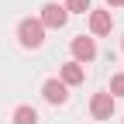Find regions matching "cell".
Returning <instances> with one entry per match:
<instances>
[{
	"label": "cell",
	"instance_id": "cell-1",
	"mask_svg": "<svg viewBox=\"0 0 124 124\" xmlns=\"http://www.w3.org/2000/svg\"><path fill=\"white\" fill-rule=\"evenodd\" d=\"M17 38H21L24 48H41V41H45L41 21H38V17H24V21L17 24Z\"/></svg>",
	"mask_w": 124,
	"mask_h": 124
},
{
	"label": "cell",
	"instance_id": "cell-2",
	"mask_svg": "<svg viewBox=\"0 0 124 124\" xmlns=\"http://www.w3.org/2000/svg\"><path fill=\"white\" fill-rule=\"evenodd\" d=\"M38 21H41V28H62V24L69 21V14H66V7H62V4H45Z\"/></svg>",
	"mask_w": 124,
	"mask_h": 124
},
{
	"label": "cell",
	"instance_id": "cell-3",
	"mask_svg": "<svg viewBox=\"0 0 124 124\" xmlns=\"http://www.w3.org/2000/svg\"><path fill=\"white\" fill-rule=\"evenodd\" d=\"M72 55H76V62H93L97 59V41L93 38H86V35H79V38H72Z\"/></svg>",
	"mask_w": 124,
	"mask_h": 124
},
{
	"label": "cell",
	"instance_id": "cell-4",
	"mask_svg": "<svg viewBox=\"0 0 124 124\" xmlns=\"http://www.w3.org/2000/svg\"><path fill=\"white\" fill-rule=\"evenodd\" d=\"M90 114L97 117V121L114 117V97H110V93H97V97L90 100Z\"/></svg>",
	"mask_w": 124,
	"mask_h": 124
},
{
	"label": "cell",
	"instance_id": "cell-5",
	"mask_svg": "<svg viewBox=\"0 0 124 124\" xmlns=\"http://www.w3.org/2000/svg\"><path fill=\"white\" fill-rule=\"evenodd\" d=\"M41 97L48 100V103H66V100H69V86L62 83V79H45Z\"/></svg>",
	"mask_w": 124,
	"mask_h": 124
},
{
	"label": "cell",
	"instance_id": "cell-6",
	"mask_svg": "<svg viewBox=\"0 0 124 124\" xmlns=\"http://www.w3.org/2000/svg\"><path fill=\"white\" fill-rule=\"evenodd\" d=\"M110 28H114L110 10H90V31H93V35H107Z\"/></svg>",
	"mask_w": 124,
	"mask_h": 124
},
{
	"label": "cell",
	"instance_id": "cell-7",
	"mask_svg": "<svg viewBox=\"0 0 124 124\" xmlns=\"http://www.w3.org/2000/svg\"><path fill=\"white\" fill-rule=\"evenodd\" d=\"M83 66H79V62H66V66H62V83H66V86H79L83 83Z\"/></svg>",
	"mask_w": 124,
	"mask_h": 124
},
{
	"label": "cell",
	"instance_id": "cell-8",
	"mask_svg": "<svg viewBox=\"0 0 124 124\" xmlns=\"http://www.w3.org/2000/svg\"><path fill=\"white\" fill-rule=\"evenodd\" d=\"M14 124H38V114H35V107H17L14 110Z\"/></svg>",
	"mask_w": 124,
	"mask_h": 124
},
{
	"label": "cell",
	"instance_id": "cell-9",
	"mask_svg": "<svg viewBox=\"0 0 124 124\" xmlns=\"http://www.w3.org/2000/svg\"><path fill=\"white\" fill-rule=\"evenodd\" d=\"M66 14H90V0H66Z\"/></svg>",
	"mask_w": 124,
	"mask_h": 124
},
{
	"label": "cell",
	"instance_id": "cell-10",
	"mask_svg": "<svg viewBox=\"0 0 124 124\" xmlns=\"http://www.w3.org/2000/svg\"><path fill=\"white\" fill-rule=\"evenodd\" d=\"M110 97H124V72L110 76Z\"/></svg>",
	"mask_w": 124,
	"mask_h": 124
},
{
	"label": "cell",
	"instance_id": "cell-11",
	"mask_svg": "<svg viewBox=\"0 0 124 124\" xmlns=\"http://www.w3.org/2000/svg\"><path fill=\"white\" fill-rule=\"evenodd\" d=\"M107 7H124V0H107Z\"/></svg>",
	"mask_w": 124,
	"mask_h": 124
},
{
	"label": "cell",
	"instance_id": "cell-12",
	"mask_svg": "<svg viewBox=\"0 0 124 124\" xmlns=\"http://www.w3.org/2000/svg\"><path fill=\"white\" fill-rule=\"evenodd\" d=\"M121 48H124V41H121Z\"/></svg>",
	"mask_w": 124,
	"mask_h": 124
}]
</instances>
